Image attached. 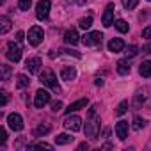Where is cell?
<instances>
[{"instance_id": "1", "label": "cell", "mask_w": 151, "mask_h": 151, "mask_svg": "<svg viewBox=\"0 0 151 151\" xmlns=\"http://www.w3.org/2000/svg\"><path fill=\"white\" fill-rule=\"evenodd\" d=\"M96 109L98 105H93L89 109V117L86 121V135L91 139H98L100 135V117L96 116Z\"/></svg>"}, {"instance_id": "2", "label": "cell", "mask_w": 151, "mask_h": 151, "mask_svg": "<svg viewBox=\"0 0 151 151\" xmlns=\"http://www.w3.org/2000/svg\"><path fill=\"white\" fill-rule=\"evenodd\" d=\"M39 80H41V84L48 86L53 93H60V87L57 84V77H55V73L52 69H43V73L39 75Z\"/></svg>"}, {"instance_id": "3", "label": "cell", "mask_w": 151, "mask_h": 151, "mask_svg": "<svg viewBox=\"0 0 151 151\" xmlns=\"http://www.w3.org/2000/svg\"><path fill=\"white\" fill-rule=\"evenodd\" d=\"M43 37H45V32H43L41 27H37V25L30 27V30H29V34H27V39H29V43H30L32 46H37V45L43 41Z\"/></svg>"}, {"instance_id": "4", "label": "cell", "mask_w": 151, "mask_h": 151, "mask_svg": "<svg viewBox=\"0 0 151 151\" xmlns=\"http://www.w3.org/2000/svg\"><path fill=\"white\" fill-rule=\"evenodd\" d=\"M62 124H64V128L69 130V132H78V130H82V117L68 114V117L64 119Z\"/></svg>"}, {"instance_id": "5", "label": "cell", "mask_w": 151, "mask_h": 151, "mask_svg": "<svg viewBox=\"0 0 151 151\" xmlns=\"http://www.w3.org/2000/svg\"><path fill=\"white\" fill-rule=\"evenodd\" d=\"M6 57H7L11 62H18V60L22 59V46H20L18 43H9V45H7Z\"/></svg>"}, {"instance_id": "6", "label": "cell", "mask_w": 151, "mask_h": 151, "mask_svg": "<svg viewBox=\"0 0 151 151\" xmlns=\"http://www.w3.org/2000/svg\"><path fill=\"white\" fill-rule=\"evenodd\" d=\"M50 0H39L37 6H36V16L37 20H48V14H50Z\"/></svg>"}, {"instance_id": "7", "label": "cell", "mask_w": 151, "mask_h": 151, "mask_svg": "<svg viewBox=\"0 0 151 151\" xmlns=\"http://www.w3.org/2000/svg\"><path fill=\"white\" fill-rule=\"evenodd\" d=\"M101 39H103V34L100 30H93V32H89V34H86L82 37V43L86 46H94V45H100Z\"/></svg>"}, {"instance_id": "8", "label": "cell", "mask_w": 151, "mask_h": 151, "mask_svg": "<svg viewBox=\"0 0 151 151\" xmlns=\"http://www.w3.org/2000/svg\"><path fill=\"white\" fill-rule=\"evenodd\" d=\"M48 101H50V93L48 91H45V89L36 91V98H34V107L36 109H43Z\"/></svg>"}, {"instance_id": "9", "label": "cell", "mask_w": 151, "mask_h": 151, "mask_svg": "<svg viewBox=\"0 0 151 151\" xmlns=\"http://www.w3.org/2000/svg\"><path fill=\"white\" fill-rule=\"evenodd\" d=\"M7 123H9V128L14 130V132H22V130H23V119H22V116L16 114V112H13V114L7 116Z\"/></svg>"}, {"instance_id": "10", "label": "cell", "mask_w": 151, "mask_h": 151, "mask_svg": "<svg viewBox=\"0 0 151 151\" xmlns=\"http://www.w3.org/2000/svg\"><path fill=\"white\" fill-rule=\"evenodd\" d=\"M41 66H43V62H41V59H39V57L27 59V62H25V68H27V71H29L30 75H36V73H39Z\"/></svg>"}, {"instance_id": "11", "label": "cell", "mask_w": 151, "mask_h": 151, "mask_svg": "<svg viewBox=\"0 0 151 151\" xmlns=\"http://www.w3.org/2000/svg\"><path fill=\"white\" fill-rule=\"evenodd\" d=\"M114 9H116V6H114V4H109V6L105 7L103 18H101V22H103V27H110V25L114 23Z\"/></svg>"}, {"instance_id": "12", "label": "cell", "mask_w": 151, "mask_h": 151, "mask_svg": "<svg viewBox=\"0 0 151 151\" xmlns=\"http://www.w3.org/2000/svg\"><path fill=\"white\" fill-rule=\"evenodd\" d=\"M128 130H130L128 121H119V123L116 124V133H117L119 140H124V139L128 137Z\"/></svg>"}, {"instance_id": "13", "label": "cell", "mask_w": 151, "mask_h": 151, "mask_svg": "<svg viewBox=\"0 0 151 151\" xmlns=\"http://www.w3.org/2000/svg\"><path fill=\"white\" fill-rule=\"evenodd\" d=\"M75 77H77V69H75L73 66H64V68L60 69V78H62V80L71 82V80H75Z\"/></svg>"}, {"instance_id": "14", "label": "cell", "mask_w": 151, "mask_h": 151, "mask_svg": "<svg viewBox=\"0 0 151 151\" xmlns=\"http://www.w3.org/2000/svg\"><path fill=\"white\" fill-rule=\"evenodd\" d=\"M123 48H124V41H123V39L114 37V39L109 41V52H112V53H119V52H123Z\"/></svg>"}, {"instance_id": "15", "label": "cell", "mask_w": 151, "mask_h": 151, "mask_svg": "<svg viewBox=\"0 0 151 151\" xmlns=\"http://www.w3.org/2000/svg\"><path fill=\"white\" fill-rule=\"evenodd\" d=\"M80 36H78V32L75 30V29H69V30H66V34H64V41H66V45H77L80 39H78Z\"/></svg>"}, {"instance_id": "16", "label": "cell", "mask_w": 151, "mask_h": 151, "mask_svg": "<svg viewBox=\"0 0 151 151\" xmlns=\"http://www.w3.org/2000/svg\"><path fill=\"white\" fill-rule=\"evenodd\" d=\"M87 98H82V100H77L75 103H71L68 109H66V114H71V112H77V110H80V109H86L87 107Z\"/></svg>"}, {"instance_id": "17", "label": "cell", "mask_w": 151, "mask_h": 151, "mask_svg": "<svg viewBox=\"0 0 151 151\" xmlns=\"http://www.w3.org/2000/svg\"><path fill=\"white\" fill-rule=\"evenodd\" d=\"M139 73H140V77L144 78H149L151 77V60H144L139 68Z\"/></svg>"}, {"instance_id": "18", "label": "cell", "mask_w": 151, "mask_h": 151, "mask_svg": "<svg viewBox=\"0 0 151 151\" xmlns=\"http://www.w3.org/2000/svg\"><path fill=\"white\" fill-rule=\"evenodd\" d=\"M69 142H73V137L68 135V133H59V135L55 137V144H57V146H66V144H69Z\"/></svg>"}, {"instance_id": "19", "label": "cell", "mask_w": 151, "mask_h": 151, "mask_svg": "<svg viewBox=\"0 0 151 151\" xmlns=\"http://www.w3.org/2000/svg\"><path fill=\"white\" fill-rule=\"evenodd\" d=\"M9 29H11V20L7 16H0V34H2V36L7 34Z\"/></svg>"}, {"instance_id": "20", "label": "cell", "mask_w": 151, "mask_h": 151, "mask_svg": "<svg viewBox=\"0 0 151 151\" xmlns=\"http://www.w3.org/2000/svg\"><path fill=\"white\" fill-rule=\"evenodd\" d=\"M50 130H52V126H50L48 123H41V124L34 130V135H36V137H41V135H46Z\"/></svg>"}, {"instance_id": "21", "label": "cell", "mask_w": 151, "mask_h": 151, "mask_svg": "<svg viewBox=\"0 0 151 151\" xmlns=\"http://www.w3.org/2000/svg\"><path fill=\"white\" fill-rule=\"evenodd\" d=\"M29 84H30V80H29L27 75H18V77H16V87H18V89L29 87Z\"/></svg>"}, {"instance_id": "22", "label": "cell", "mask_w": 151, "mask_h": 151, "mask_svg": "<svg viewBox=\"0 0 151 151\" xmlns=\"http://www.w3.org/2000/svg\"><path fill=\"white\" fill-rule=\"evenodd\" d=\"M117 73H119V75H128V73H130V64H128V60H117Z\"/></svg>"}, {"instance_id": "23", "label": "cell", "mask_w": 151, "mask_h": 151, "mask_svg": "<svg viewBox=\"0 0 151 151\" xmlns=\"http://www.w3.org/2000/svg\"><path fill=\"white\" fill-rule=\"evenodd\" d=\"M144 126H146V121H144L142 117L135 116V117H133V124H132V128H133L135 132H139V130H142Z\"/></svg>"}, {"instance_id": "24", "label": "cell", "mask_w": 151, "mask_h": 151, "mask_svg": "<svg viewBox=\"0 0 151 151\" xmlns=\"http://www.w3.org/2000/svg\"><path fill=\"white\" fill-rule=\"evenodd\" d=\"M27 147H29V149H36V147H39V149H48V151L53 149V146H52V144H46V142H34V144H29Z\"/></svg>"}, {"instance_id": "25", "label": "cell", "mask_w": 151, "mask_h": 151, "mask_svg": "<svg viewBox=\"0 0 151 151\" xmlns=\"http://www.w3.org/2000/svg\"><path fill=\"white\" fill-rule=\"evenodd\" d=\"M78 25H80V29H84V30L91 29V25H93V16H86V18H82V20L78 22Z\"/></svg>"}, {"instance_id": "26", "label": "cell", "mask_w": 151, "mask_h": 151, "mask_svg": "<svg viewBox=\"0 0 151 151\" xmlns=\"http://www.w3.org/2000/svg\"><path fill=\"white\" fill-rule=\"evenodd\" d=\"M0 69H2V80H9L11 78V66L2 64V66H0Z\"/></svg>"}, {"instance_id": "27", "label": "cell", "mask_w": 151, "mask_h": 151, "mask_svg": "<svg viewBox=\"0 0 151 151\" xmlns=\"http://www.w3.org/2000/svg\"><path fill=\"white\" fill-rule=\"evenodd\" d=\"M114 25H116V29H117L119 32H123V34H124V32H128V29H130V27H128V23H126L124 20H117Z\"/></svg>"}, {"instance_id": "28", "label": "cell", "mask_w": 151, "mask_h": 151, "mask_svg": "<svg viewBox=\"0 0 151 151\" xmlns=\"http://www.w3.org/2000/svg\"><path fill=\"white\" fill-rule=\"evenodd\" d=\"M144 101H146V89L144 91H139L135 94V107H140V103H144Z\"/></svg>"}, {"instance_id": "29", "label": "cell", "mask_w": 151, "mask_h": 151, "mask_svg": "<svg viewBox=\"0 0 151 151\" xmlns=\"http://www.w3.org/2000/svg\"><path fill=\"white\" fill-rule=\"evenodd\" d=\"M126 110H128V101L124 100V101H121V103L117 105V109H116V114H117V116H123Z\"/></svg>"}, {"instance_id": "30", "label": "cell", "mask_w": 151, "mask_h": 151, "mask_svg": "<svg viewBox=\"0 0 151 151\" xmlns=\"http://www.w3.org/2000/svg\"><path fill=\"white\" fill-rule=\"evenodd\" d=\"M123 2V6H124V9H135L137 7V4H139V0H121Z\"/></svg>"}, {"instance_id": "31", "label": "cell", "mask_w": 151, "mask_h": 151, "mask_svg": "<svg viewBox=\"0 0 151 151\" xmlns=\"http://www.w3.org/2000/svg\"><path fill=\"white\" fill-rule=\"evenodd\" d=\"M30 6H32V0H18V7L22 11H29Z\"/></svg>"}, {"instance_id": "32", "label": "cell", "mask_w": 151, "mask_h": 151, "mask_svg": "<svg viewBox=\"0 0 151 151\" xmlns=\"http://www.w3.org/2000/svg\"><path fill=\"white\" fill-rule=\"evenodd\" d=\"M124 53H126V57H135V55L139 53V48H137L135 45H130V46H128V50H126Z\"/></svg>"}, {"instance_id": "33", "label": "cell", "mask_w": 151, "mask_h": 151, "mask_svg": "<svg viewBox=\"0 0 151 151\" xmlns=\"http://www.w3.org/2000/svg\"><path fill=\"white\" fill-rule=\"evenodd\" d=\"M6 140H7V133H6V130H4V128H0V146H4V144H6Z\"/></svg>"}, {"instance_id": "34", "label": "cell", "mask_w": 151, "mask_h": 151, "mask_svg": "<svg viewBox=\"0 0 151 151\" xmlns=\"http://www.w3.org/2000/svg\"><path fill=\"white\" fill-rule=\"evenodd\" d=\"M142 37H144V39H151V25H147V27L142 30Z\"/></svg>"}, {"instance_id": "35", "label": "cell", "mask_w": 151, "mask_h": 151, "mask_svg": "<svg viewBox=\"0 0 151 151\" xmlns=\"http://www.w3.org/2000/svg\"><path fill=\"white\" fill-rule=\"evenodd\" d=\"M0 96H2V100H0V107H6V103H7V93L2 91V93H0Z\"/></svg>"}, {"instance_id": "36", "label": "cell", "mask_w": 151, "mask_h": 151, "mask_svg": "<svg viewBox=\"0 0 151 151\" xmlns=\"http://www.w3.org/2000/svg\"><path fill=\"white\" fill-rule=\"evenodd\" d=\"M52 110H53V112H59V110H62V101H55V103L52 105Z\"/></svg>"}, {"instance_id": "37", "label": "cell", "mask_w": 151, "mask_h": 151, "mask_svg": "<svg viewBox=\"0 0 151 151\" xmlns=\"http://www.w3.org/2000/svg\"><path fill=\"white\" fill-rule=\"evenodd\" d=\"M142 53H151V41H149L147 45L142 46Z\"/></svg>"}, {"instance_id": "38", "label": "cell", "mask_w": 151, "mask_h": 151, "mask_svg": "<svg viewBox=\"0 0 151 151\" xmlns=\"http://www.w3.org/2000/svg\"><path fill=\"white\" fill-rule=\"evenodd\" d=\"M23 36H25V34H23L22 30H20V32H16V41H18V43H20V41H23Z\"/></svg>"}, {"instance_id": "39", "label": "cell", "mask_w": 151, "mask_h": 151, "mask_svg": "<svg viewBox=\"0 0 151 151\" xmlns=\"http://www.w3.org/2000/svg\"><path fill=\"white\" fill-rule=\"evenodd\" d=\"M68 2H69V4H86L87 0H68Z\"/></svg>"}, {"instance_id": "40", "label": "cell", "mask_w": 151, "mask_h": 151, "mask_svg": "<svg viewBox=\"0 0 151 151\" xmlns=\"http://www.w3.org/2000/svg\"><path fill=\"white\" fill-rule=\"evenodd\" d=\"M87 147H89V144H87V142H82V144L78 146V149H80V151H82V149H87Z\"/></svg>"}, {"instance_id": "41", "label": "cell", "mask_w": 151, "mask_h": 151, "mask_svg": "<svg viewBox=\"0 0 151 151\" xmlns=\"http://www.w3.org/2000/svg\"><path fill=\"white\" fill-rule=\"evenodd\" d=\"M94 84H96L98 87H101V86H103V80H101V78H96V82H94Z\"/></svg>"}]
</instances>
